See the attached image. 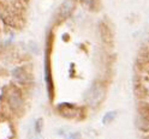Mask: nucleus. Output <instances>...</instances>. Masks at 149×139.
I'll return each mask as SVG.
<instances>
[{"label":"nucleus","mask_w":149,"mask_h":139,"mask_svg":"<svg viewBox=\"0 0 149 139\" xmlns=\"http://www.w3.org/2000/svg\"><path fill=\"white\" fill-rule=\"evenodd\" d=\"M72 8H73V4H72V1H65L61 6H60V8H59V13L61 15V16H68V15H70V12L72 11Z\"/></svg>","instance_id":"obj_4"},{"label":"nucleus","mask_w":149,"mask_h":139,"mask_svg":"<svg viewBox=\"0 0 149 139\" xmlns=\"http://www.w3.org/2000/svg\"><path fill=\"white\" fill-rule=\"evenodd\" d=\"M10 104H11V107L13 109H18V107L22 104V101H21V98L18 97L17 95H12L10 97Z\"/></svg>","instance_id":"obj_5"},{"label":"nucleus","mask_w":149,"mask_h":139,"mask_svg":"<svg viewBox=\"0 0 149 139\" xmlns=\"http://www.w3.org/2000/svg\"><path fill=\"white\" fill-rule=\"evenodd\" d=\"M136 125L139 129L144 132L149 131V103L146 101L139 102L137 104Z\"/></svg>","instance_id":"obj_1"},{"label":"nucleus","mask_w":149,"mask_h":139,"mask_svg":"<svg viewBox=\"0 0 149 139\" xmlns=\"http://www.w3.org/2000/svg\"><path fill=\"white\" fill-rule=\"evenodd\" d=\"M136 64L137 65H147L149 64V47L148 46H143L139 49L137 58H136Z\"/></svg>","instance_id":"obj_3"},{"label":"nucleus","mask_w":149,"mask_h":139,"mask_svg":"<svg viewBox=\"0 0 149 139\" xmlns=\"http://www.w3.org/2000/svg\"><path fill=\"white\" fill-rule=\"evenodd\" d=\"M35 127H36V132H41V128H42V120H41V119H39V120L36 121Z\"/></svg>","instance_id":"obj_8"},{"label":"nucleus","mask_w":149,"mask_h":139,"mask_svg":"<svg viewBox=\"0 0 149 139\" xmlns=\"http://www.w3.org/2000/svg\"><path fill=\"white\" fill-rule=\"evenodd\" d=\"M148 41H149V40H148Z\"/></svg>","instance_id":"obj_10"},{"label":"nucleus","mask_w":149,"mask_h":139,"mask_svg":"<svg viewBox=\"0 0 149 139\" xmlns=\"http://www.w3.org/2000/svg\"><path fill=\"white\" fill-rule=\"evenodd\" d=\"M102 94H104V92H102V89H101V88H99L97 85H93V86L89 89V91L87 92L86 98L89 101V103L95 104L97 101L101 100Z\"/></svg>","instance_id":"obj_2"},{"label":"nucleus","mask_w":149,"mask_h":139,"mask_svg":"<svg viewBox=\"0 0 149 139\" xmlns=\"http://www.w3.org/2000/svg\"><path fill=\"white\" fill-rule=\"evenodd\" d=\"M13 76L18 82H21V83H23L25 80V73L22 72V68H16L15 72H13Z\"/></svg>","instance_id":"obj_6"},{"label":"nucleus","mask_w":149,"mask_h":139,"mask_svg":"<svg viewBox=\"0 0 149 139\" xmlns=\"http://www.w3.org/2000/svg\"><path fill=\"white\" fill-rule=\"evenodd\" d=\"M116 115H117L116 112H108V113L104 116V122H105V124H108V122H111V121H113L114 118H116Z\"/></svg>","instance_id":"obj_7"},{"label":"nucleus","mask_w":149,"mask_h":139,"mask_svg":"<svg viewBox=\"0 0 149 139\" xmlns=\"http://www.w3.org/2000/svg\"><path fill=\"white\" fill-rule=\"evenodd\" d=\"M82 1L84 3V4H90V3H91V0H82Z\"/></svg>","instance_id":"obj_9"}]
</instances>
